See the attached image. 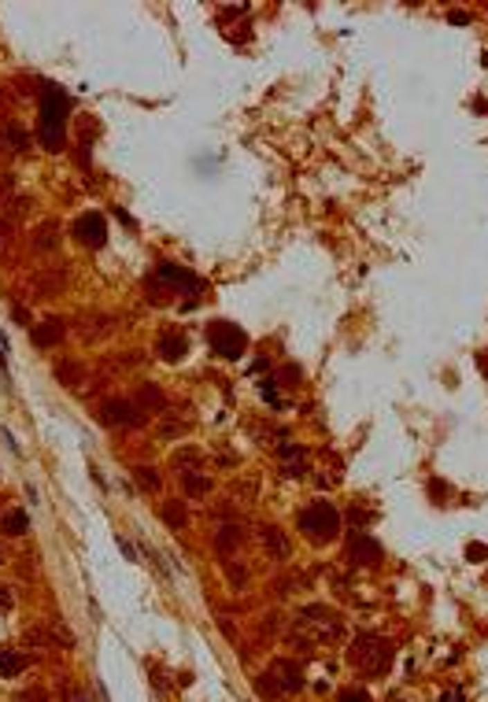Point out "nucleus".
Instances as JSON below:
<instances>
[{
    "instance_id": "9",
    "label": "nucleus",
    "mask_w": 488,
    "mask_h": 702,
    "mask_svg": "<svg viewBox=\"0 0 488 702\" xmlns=\"http://www.w3.org/2000/svg\"><path fill=\"white\" fill-rule=\"evenodd\" d=\"M104 421H115V425H137L141 414L134 410V403H107L104 407Z\"/></svg>"
},
{
    "instance_id": "22",
    "label": "nucleus",
    "mask_w": 488,
    "mask_h": 702,
    "mask_svg": "<svg viewBox=\"0 0 488 702\" xmlns=\"http://www.w3.org/2000/svg\"><path fill=\"white\" fill-rule=\"evenodd\" d=\"M0 610H12V591H8V584H0Z\"/></svg>"
},
{
    "instance_id": "12",
    "label": "nucleus",
    "mask_w": 488,
    "mask_h": 702,
    "mask_svg": "<svg viewBox=\"0 0 488 702\" xmlns=\"http://www.w3.org/2000/svg\"><path fill=\"white\" fill-rule=\"evenodd\" d=\"M163 521H167L170 528H181V525L189 521V514H186V503H178V499L163 503Z\"/></svg>"
},
{
    "instance_id": "19",
    "label": "nucleus",
    "mask_w": 488,
    "mask_h": 702,
    "mask_svg": "<svg viewBox=\"0 0 488 702\" xmlns=\"http://www.w3.org/2000/svg\"><path fill=\"white\" fill-rule=\"evenodd\" d=\"M341 702H370V695L363 687H348V691H341Z\"/></svg>"
},
{
    "instance_id": "20",
    "label": "nucleus",
    "mask_w": 488,
    "mask_h": 702,
    "mask_svg": "<svg viewBox=\"0 0 488 702\" xmlns=\"http://www.w3.org/2000/svg\"><path fill=\"white\" fill-rule=\"evenodd\" d=\"M466 558H470V562H485V558H488V547H485V544H470V547H466Z\"/></svg>"
},
{
    "instance_id": "23",
    "label": "nucleus",
    "mask_w": 488,
    "mask_h": 702,
    "mask_svg": "<svg viewBox=\"0 0 488 702\" xmlns=\"http://www.w3.org/2000/svg\"><path fill=\"white\" fill-rule=\"evenodd\" d=\"M440 702H462V691H448V695H444Z\"/></svg>"
},
{
    "instance_id": "5",
    "label": "nucleus",
    "mask_w": 488,
    "mask_h": 702,
    "mask_svg": "<svg viewBox=\"0 0 488 702\" xmlns=\"http://www.w3.org/2000/svg\"><path fill=\"white\" fill-rule=\"evenodd\" d=\"M208 340H211V348L219 351L222 359H241L244 348H248L244 329H237L233 322H215V326L208 329Z\"/></svg>"
},
{
    "instance_id": "18",
    "label": "nucleus",
    "mask_w": 488,
    "mask_h": 702,
    "mask_svg": "<svg viewBox=\"0 0 488 702\" xmlns=\"http://www.w3.org/2000/svg\"><path fill=\"white\" fill-rule=\"evenodd\" d=\"M233 544H237V528H233V525H222V528H219V547H222V551H233Z\"/></svg>"
},
{
    "instance_id": "15",
    "label": "nucleus",
    "mask_w": 488,
    "mask_h": 702,
    "mask_svg": "<svg viewBox=\"0 0 488 702\" xmlns=\"http://www.w3.org/2000/svg\"><path fill=\"white\" fill-rule=\"evenodd\" d=\"M26 665V658H19L15 651H0V676H15Z\"/></svg>"
},
{
    "instance_id": "4",
    "label": "nucleus",
    "mask_w": 488,
    "mask_h": 702,
    "mask_svg": "<svg viewBox=\"0 0 488 702\" xmlns=\"http://www.w3.org/2000/svg\"><path fill=\"white\" fill-rule=\"evenodd\" d=\"M300 528H303L311 539L325 544V539H333V536L341 533V514L333 510L329 503H311L307 510L300 514Z\"/></svg>"
},
{
    "instance_id": "21",
    "label": "nucleus",
    "mask_w": 488,
    "mask_h": 702,
    "mask_svg": "<svg viewBox=\"0 0 488 702\" xmlns=\"http://www.w3.org/2000/svg\"><path fill=\"white\" fill-rule=\"evenodd\" d=\"M141 473V484H148V488H159V477L152 470H137Z\"/></svg>"
},
{
    "instance_id": "11",
    "label": "nucleus",
    "mask_w": 488,
    "mask_h": 702,
    "mask_svg": "<svg viewBox=\"0 0 488 702\" xmlns=\"http://www.w3.org/2000/svg\"><path fill=\"white\" fill-rule=\"evenodd\" d=\"M60 333H63V326H60L56 318H48L45 326H37V329H34V344H37V348H48V344H56V340H60Z\"/></svg>"
},
{
    "instance_id": "7",
    "label": "nucleus",
    "mask_w": 488,
    "mask_h": 702,
    "mask_svg": "<svg viewBox=\"0 0 488 702\" xmlns=\"http://www.w3.org/2000/svg\"><path fill=\"white\" fill-rule=\"evenodd\" d=\"M156 348H159V355H163V359H167V362H178L181 355L189 351V340H186V333H174V329H167V333H163V337H159V344H156Z\"/></svg>"
},
{
    "instance_id": "8",
    "label": "nucleus",
    "mask_w": 488,
    "mask_h": 702,
    "mask_svg": "<svg viewBox=\"0 0 488 702\" xmlns=\"http://www.w3.org/2000/svg\"><path fill=\"white\" fill-rule=\"evenodd\" d=\"M259 536H263V544H266V551L274 558H289V539H285V533H281V528H274V525H263L259 528Z\"/></svg>"
},
{
    "instance_id": "24",
    "label": "nucleus",
    "mask_w": 488,
    "mask_h": 702,
    "mask_svg": "<svg viewBox=\"0 0 488 702\" xmlns=\"http://www.w3.org/2000/svg\"><path fill=\"white\" fill-rule=\"evenodd\" d=\"M392 702H404V699H392Z\"/></svg>"
},
{
    "instance_id": "16",
    "label": "nucleus",
    "mask_w": 488,
    "mask_h": 702,
    "mask_svg": "<svg viewBox=\"0 0 488 702\" xmlns=\"http://www.w3.org/2000/svg\"><path fill=\"white\" fill-rule=\"evenodd\" d=\"M0 528H4V533H12V536L26 533V514H23V510H12V514L4 517V525H0Z\"/></svg>"
},
{
    "instance_id": "2",
    "label": "nucleus",
    "mask_w": 488,
    "mask_h": 702,
    "mask_svg": "<svg viewBox=\"0 0 488 702\" xmlns=\"http://www.w3.org/2000/svg\"><path fill=\"white\" fill-rule=\"evenodd\" d=\"M352 662L363 669L366 676H385L392 665V643L377 640V636H359L352 643Z\"/></svg>"
},
{
    "instance_id": "17",
    "label": "nucleus",
    "mask_w": 488,
    "mask_h": 702,
    "mask_svg": "<svg viewBox=\"0 0 488 702\" xmlns=\"http://www.w3.org/2000/svg\"><path fill=\"white\" fill-rule=\"evenodd\" d=\"M181 484H186V492H192V495H204V492L211 488V481L200 477V473H186V477H181Z\"/></svg>"
},
{
    "instance_id": "6",
    "label": "nucleus",
    "mask_w": 488,
    "mask_h": 702,
    "mask_svg": "<svg viewBox=\"0 0 488 702\" xmlns=\"http://www.w3.org/2000/svg\"><path fill=\"white\" fill-rule=\"evenodd\" d=\"M74 233H78L85 244H104V237H107V222H104V214H96V211L82 214V219L74 222Z\"/></svg>"
},
{
    "instance_id": "10",
    "label": "nucleus",
    "mask_w": 488,
    "mask_h": 702,
    "mask_svg": "<svg viewBox=\"0 0 488 702\" xmlns=\"http://www.w3.org/2000/svg\"><path fill=\"white\" fill-rule=\"evenodd\" d=\"M377 558H381V547H377L374 539H363V536H359V539L352 544V562H366V566H374Z\"/></svg>"
},
{
    "instance_id": "1",
    "label": "nucleus",
    "mask_w": 488,
    "mask_h": 702,
    "mask_svg": "<svg viewBox=\"0 0 488 702\" xmlns=\"http://www.w3.org/2000/svg\"><path fill=\"white\" fill-rule=\"evenodd\" d=\"M337 632H341V621L333 618L329 610L311 607V610L300 613V625H296V632H292V643H296V647H314L322 640H333Z\"/></svg>"
},
{
    "instance_id": "3",
    "label": "nucleus",
    "mask_w": 488,
    "mask_h": 702,
    "mask_svg": "<svg viewBox=\"0 0 488 702\" xmlns=\"http://www.w3.org/2000/svg\"><path fill=\"white\" fill-rule=\"evenodd\" d=\"M63 118H67V96L60 89H45V100H41V137H45V145L56 152L63 145Z\"/></svg>"
},
{
    "instance_id": "13",
    "label": "nucleus",
    "mask_w": 488,
    "mask_h": 702,
    "mask_svg": "<svg viewBox=\"0 0 488 702\" xmlns=\"http://www.w3.org/2000/svg\"><path fill=\"white\" fill-rule=\"evenodd\" d=\"M159 277H163V281H178V285H192V288H200V277H197V274H189V270H181V266H159Z\"/></svg>"
},
{
    "instance_id": "14",
    "label": "nucleus",
    "mask_w": 488,
    "mask_h": 702,
    "mask_svg": "<svg viewBox=\"0 0 488 702\" xmlns=\"http://www.w3.org/2000/svg\"><path fill=\"white\" fill-rule=\"evenodd\" d=\"M274 669H278V680H281V687H285V691H296V687L303 684V676H300L289 662H278Z\"/></svg>"
}]
</instances>
